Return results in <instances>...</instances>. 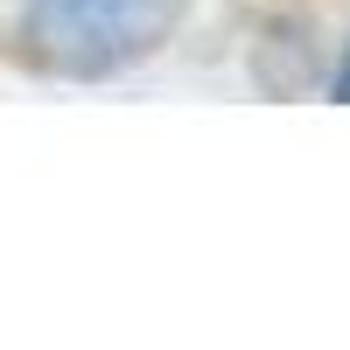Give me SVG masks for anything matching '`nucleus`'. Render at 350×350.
<instances>
[{
    "mask_svg": "<svg viewBox=\"0 0 350 350\" xmlns=\"http://www.w3.org/2000/svg\"><path fill=\"white\" fill-rule=\"evenodd\" d=\"M329 92H336V98H350V49H343V64H336V77H329Z\"/></svg>",
    "mask_w": 350,
    "mask_h": 350,
    "instance_id": "2",
    "label": "nucleus"
},
{
    "mask_svg": "<svg viewBox=\"0 0 350 350\" xmlns=\"http://www.w3.org/2000/svg\"><path fill=\"white\" fill-rule=\"evenodd\" d=\"M189 0H28L21 8V56L49 77L98 84L120 77L183 28Z\"/></svg>",
    "mask_w": 350,
    "mask_h": 350,
    "instance_id": "1",
    "label": "nucleus"
}]
</instances>
